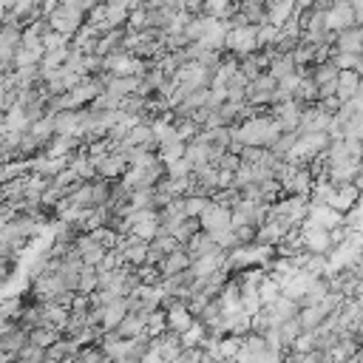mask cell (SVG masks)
I'll return each mask as SVG.
<instances>
[{
  "instance_id": "7",
  "label": "cell",
  "mask_w": 363,
  "mask_h": 363,
  "mask_svg": "<svg viewBox=\"0 0 363 363\" xmlns=\"http://www.w3.org/2000/svg\"><path fill=\"white\" fill-rule=\"evenodd\" d=\"M326 26L332 34L343 31V28H352L357 26V17H354V9H352V0H332L326 6Z\"/></svg>"
},
{
  "instance_id": "22",
  "label": "cell",
  "mask_w": 363,
  "mask_h": 363,
  "mask_svg": "<svg viewBox=\"0 0 363 363\" xmlns=\"http://www.w3.org/2000/svg\"><path fill=\"white\" fill-rule=\"evenodd\" d=\"M45 360H48V352L31 340L17 352V363H45Z\"/></svg>"
},
{
  "instance_id": "24",
  "label": "cell",
  "mask_w": 363,
  "mask_h": 363,
  "mask_svg": "<svg viewBox=\"0 0 363 363\" xmlns=\"http://www.w3.org/2000/svg\"><path fill=\"white\" fill-rule=\"evenodd\" d=\"M184 150H187V142H184V139H176V142H167V145H159V156H162V162H170V159H179V156H184Z\"/></svg>"
},
{
  "instance_id": "20",
  "label": "cell",
  "mask_w": 363,
  "mask_h": 363,
  "mask_svg": "<svg viewBox=\"0 0 363 363\" xmlns=\"http://www.w3.org/2000/svg\"><path fill=\"white\" fill-rule=\"evenodd\" d=\"M204 14H213V17H230L238 11V0H204Z\"/></svg>"
},
{
  "instance_id": "25",
  "label": "cell",
  "mask_w": 363,
  "mask_h": 363,
  "mask_svg": "<svg viewBox=\"0 0 363 363\" xmlns=\"http://www.w3.org/2000/svg\"><path fill=\"white\" fill-rule=\"evenodd\" d=\"M278 34H281L278 26H272V23H261V26H258V43H261V48H272L275 40H278Z\"/></svg>"
},
{
  "instance_id": "16",
  "label": "cell",
  "mask_w": 363,
  "mask_h": 363,
  "mask_svg": "<svg viewBox=\"0 0 363 363\" xmlns=\"http://www.w3.org/2000/svg\"><path fill=\"white\" fill-rule=\"evenodd\" d=\"M295 11H298V0H272V3H267V23L281 28Z\"/></svg>"
},
{
  "instance_id": "21",
  "label": "cell",
  "mask_w": 363,
  "mask_h": 363,
  "mask_svg": "<svg viewBox=\"0 0 363 363\" xmlns=\"http://www.w3.org/2000/svg\"><path fill=\"white\" fill-rule=\"evenodd\" d=\"M298 85H301V71H295V74H289V77L278 79L275 102H281V99H292V96H295V91H298Z\"/></svg>"
},
{
  "instance_id": "23",
  "label": "cell",
  "mask_w": 363,
  "mask_h": 363,
  "mask_svg": "<svg viewBox=\"0 0 363 363\" xmlns=\"http://www.w3.org/2000/svg\"><path fill=\"white\" fill-rule=\"evenodd\" d=\"M164 164H167V176H170V179H187V176H193V170H196L187 156L170 159V162H164Z\"/></svg>"
},
{
  "instance_id": "3",
  "label": "cell",
  "mask_w": 363,
  "mask_h": 363,
  "mask_svg": "<svg viewBox=\"0 0 363 363\" xmlns=\"http://www.w3.org/2000/svg\"><path fill=\"white\" fill-rule=\"evenodd\" d=\"M269 216L284 218L289 227L303 224V218L309 216V196H289V193H286V199L269 204Z\"/></svg>"
},
{
  "instance_id": "13",
  "label": "cell",
  "mask_w": 363,
  "mask_h": 363,
  "mask_svg": "<svg viewBox=\"0 0 363 363\" xmlns=\"http://www.w3.org/2000/svg\"><path fill=\"white\" fill-rule=\"evenodd\" d=\"M312 184H315L312 170H309L306 164H301V167L284 182V193H289V196H309V193H312Z\"/></svg>"
},
{
  "instance_id": "2",
  "label": "cell",
  "mask_w": 363,
  "mask_h": 363,
  "mask_svg": "<svg viewBox=\"0 0 363 363\" xmlns=\"http://www.w3.org/2000/svg\"><path fill=\"white\" fill-rule=\"evenodd\" d=\"M258 26H261V23H247V26L230 28L224 51H230V54H235V57H247V54L258 51V48H261V43H258Z\"/></svg>"
},
{
  "instance_id": "1",
  "label": "cell",
  "mask_w": 363,
  "mask_h": 363,
  "mask_svg": "<svg viewBox=\"0 0 363 363\" xmlns=\"http://www.w3.org/2000/svg\"><path fill=\"white\" fill-rule=\"evenodd\" d=\"M281 133H284V128L269 111L255 113V116L233 125V139L241 145H255V147H272Z\"/></svg>"
},
{
  "instance_id": "11",
  "label": "cell",
  "mask_w": 363,
  "mask_h": 363,
  "mask_svg": "<svg viewBox=\"0 0 363 363\" xmlns=\"http://www.w3.org/2000/svg\"><path fill=\"white\" fill-rule=\"evenodd\" d=\"M332 48L363 57V26H352V28L337 31V34L332 37Z\"/></svg>"
},
{
  "instance_id": "18",
  "label": "cell",
  "mask_w": 363,
  "mask_h": 363,
  "mask_svg": "<svg viewBox=\"0 0 363 363\" xmlns=\"http://www.w3.org/2000/svg\"><path fill=\"white\" fill-rule=\"evenodd\" d=\"M108 91H116L122 96L128 94H139L142 91V77H108Z\"/></svg>"
},
{
  "instance_id": "10",
  "label": "cell",
  "mask_w": 363,
  "mask_h": 363,
  "mask_svg": "<svg viewBox=\"0 0 363 363\" xmlns=\"http://www.w3.org/2000/svg\"><path fill=\"white\" fill-rule=\"evenodd\" d=\"M224 264H227V250H213V252H204V255H196L193 258V264H190V272L196 275V278H207V275H213V272H218V269H224Z\"/></svg>"
},
{
  "instance_id": "6",
  "label": "cell",
  "mask_w": 363,
  "mask_h": 363,
  "mask_svg": "<svg viewBox=\"0 0 363 363\" xmlns=\"http://www.w3.org/2000/svg\"><path fill=\"white\" fill-rule=\"evenodd\" d=\"M303 102L301 99H281V102H272L269 105V113L281 122V128L284 130H298L301 128V116H303Z\"/></svg>"
},
{
  "instance_id": "12",
  "label": "cell",
  "mask_w": 363,
  "mask_h": 363,
  "mask_svg": "<svg viewBox=\"0 0 363 363\" xmlns=\"http://www.w3.org/2000/svg\"><path fill=\"white\" fill-rule=\"evenodd\" d=\"M102 306V329L105 332H111V329H116L119 323H122V318L130 312V306H128V295H122V298H116V301H111V303H99Z\"/></svg>"
},
{
  "instance_id": "15",
  "label": "cell",
  "mask_w": 363,
  "mask_h": 363,
  "mask_svg": "<svg viewBox=\"0 0 363 363\" xmlns=\"http://www.w3.org/2000/svg\"><path fill=\"white\" fill-rule=\"evenodd\" d=\"M360 88H363V74L357 68L340 71V77H337V96H340V102H349Z\"/></svg>"
},
{
  "instance_id": "5",
  "label": "cell",
  "mask_w": 363,
  "mask_h": 363,
  "mask_svg": "<svg viewBox=\"0 0 363 363\" xmlns=\"http://www.w3.org/2000/svg\"><path fill=\"white\" fill-rule=\"evenodd\" d=\"M301 247L306 252H323V255H329L332 247H335L332 230L318 227V224H301Z\"/></svg>"
},
{
  "instance_id": "4",
  "label": "cell",
  "mask_w": 363,
  "mask_h": 363,
  "mask_svg": "<svg viewBox=\"0 0 363 363\" xmlns=\"http://www.w3.org/2000/svg\"><path fill=\"white\" fill-rule=\"evenodd\" d=\"M48 23H51V28H57V31L74 37V34L85 26V11L77 9V6H71V3H65V0H60V6L48 14Z\"/></svg>"
},
{
  "instance_id": "8",
  "label": "cell",
  "mask_w": 363,
  "mask_h": 363,
  "mask_svg": "<svg viewBox=\"0 0 363 363\" xmlns=\"http://www.w3.org/2000/svg\"><path fill=\"white\" fill-rule=\"evenodd\" d=\"M199 221H201V230H207V233H216V230H227V227H233V207L230 204H221V201H210V207L199 216Z\"/></svg>"
},
{
  "instance_id": "19",
  "label": "cell",
  "mask_w": 363,
  "mask_h": 363,
  "mask_svg": "<svg viewBox=\"0 0 363 363\" xmlns=\"http://www.w3.org/2000/svg\"><path fill=\"white\" fill-rule=\"evenodd\" d=\"M68 204L74 207H96V199H94V182H82L71 196H65Z\"/></svg>"
},
{
  "instance_id": "17",
  "label": "cell",
  "mask_w": 363,
  "mask_h": 363,
  "mask_svg": "<svg viewBox=\"0 0 363 363\" xmlns=\"http://www.w3.org/2000/svg\"><path fill=\"white\" fill-rule=\"evenodd\" d=\"M267 71H269L275 79H284V77L295 74V71H298V60H295V51H286V54H275V57L269 60Z\"/></svg>"
},
{
  "instance_id": "14",
  "label": "cell",
  "mask_w": 363,
  "mask_h": 363,
  "mask_svg": "<svg viewBox=\"0 0 363 363\" xmlns=\"http://www.w3.org/2000/svg\"><path fill=\"white\" fill-rule=\"evenodd\" d=\"M190 264H193V255H190V250L182 244V247H176V250H170L164 258H162V275H176V272H184V269H190Z\"/></svg>"
},
{
  "instance_id": "9",
  "label": "cell",
  "mask_w": 363,
  "mask_h": 363,
  "mask_svg": "<svg viewBox=\"0 0 363 363\" xmlns=\"http://www.w3.org/2000/svg\"><path fill=\"white\" fill-rule=\"evenodd\" d=\"M74 247H77V252L82 255V261H85V264H94V267H99L102 258H105V252L111 250V247H105L94 233H79L77 241H74Z\"/></svg>"
}]
</instances>
